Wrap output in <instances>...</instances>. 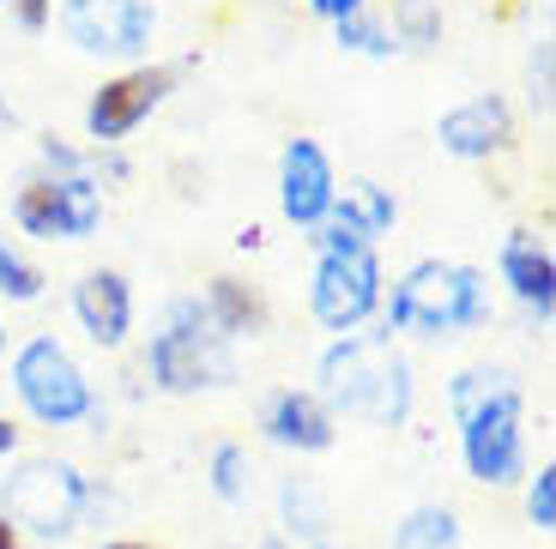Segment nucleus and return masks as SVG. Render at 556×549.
Masks as SVG:
<instances>
[{
  "instance_id": "1",
  "label": "nucleus",
  "mask_w": 556,
  "mask_h": 549,
  "mask_svg": "<svg viewBox=\"0 0 556 549\" xmlns=\"http://www.w3.org/2000/svg\"><path fill=\"white\" fill-rule=\"evenodd\" d=\"M315 381H320L315 398L327 411L363 417V423H381V429H400L417 398L412 362L393 350L388 332H345L339 344H327Z\"/></svg>"
},
{
  "instance_id": "2",
  "label": "nucleus",
  "mask_w": 556,
  "mask_h": 549,
  "mask_svg": "<svg viewBox=\"0 0 556 549\" xmlns=\"http://www.w3.org/2000/svg\"><path fill=\"white\" fill-rule=\"evenodd\" d=\"M490 320V284L478 266L459 260H417L388 296V332H417V339H454L466 327Z\"/></svg>"
},
{
  "instance_id": "3",
  "label": "nucleus",
  "mask_w": 556,
  "mask_h": 549,
  "mask_svg": "<svg viewBox=\"0 0 556 549\" xmlns=\"http://www.w3.org/2000/svg\"><path fill=\"white\" fill-rule=\"evenodd\" d=\"M146 362H152L157 386H164V393H176V398L237 381L230 339L212 327V315H206V303H200V296H176V303L164 308V327L152 332Z\"/></svg>"
},
{
  "instance_id": "4",
  "label": "nucleus",
  "mask_w": 556,
  "mask_h": 549,
  "mask_svg": "<svg viewBox=\"0 0 556 549\" xmlns=\"http://www.w3.org/2000/svg\"><path fill=\"white\" fill-rule=\"evenodd\" d=\"M520 417H527V398H520L515 381L490 386L472 411L459 417V454H466V471L490 489L527 477V441H520Z\"/></svg>"
},
{
  "instance_id": "5",
  "label": "nucleus",
  "mask_w": 556,
  "mask_h": 549,
  "mask_svg": "<svg viewBox=\"0 0 556 549\" xmlns=\"http://www.w3.org/2000/svg\"><path fill=\"white\" fill-rule=\"evenodd\" d=\"M13 393H18V405L49 429H67V423H85V417H91V381H85V369L67 357V344L49 339V332H37V339L13 357Z\"/></svg>"
},
{
  "instance_id": "6",
  "label": "nucleus",
  "mask_w": 556,
  "mask_h": 549,
  "mask_svg": "<svg viewBox=\"0 0 556 549\" xmlns=\"http://www.w3.org/2000/svg\"><path fill=\"white\" fill-rule=\"evenodd\" d=\"M85 513V477L61 459H25L0 489V520L7 525H30L37 537H73Z\"/></svg>"
},
{
  "instance_id": "7",
  "label": "nucleus",
  "mask_w": 556,
  "mask_h": 549,
  "mask_svg": "<svg viewBox=\"0 0 556 549\" xmlns=\"http://www.w3.org/2000/svg\"><path fill=\"white\" fill-rule=\"evenodd\" d=\"M61 37L91 61H139L157 37L152 0H55Z\"/></svg>"
},
{
  "instance_id": "8",
  "label": "nucleus",
  "mask_w": 556,
  "mask_h": 549,
  "mask_svg": "<svg viewBox=\"0 0 556 549\" xmlns=\"http://www.w3.org/2000/svg\"><path fill=\"white\" fill-rule=\"evenodd\" d=\"M13 224L37 242H85L103 224V188L91 176H37L18 188Z\"/></svg>"
},
{
  "instance_id": "9",
  "label": "nucleus",
  "mask_w": 556,
  "mask_h": 549,
  "mask_svg": "<svg viewBox=\"0 0 556 549\" xmlns=\"http://www.w3.org/2000/svg\"><path fill=\"white\" fill-rule=\"evenodd\" d=\"M308 308H315V320L327 332H357L363 320L381 308V260L376 254H333V260H315Z\"/></svg>"
},
{
  "instance_id": "10",
  "label": "nucleus",
  "mask_w": 556,
  "mask_h": 549,
  "mask_svg": "<svg viewBox=\"0 0 556 549\" xmlns=\"http://www.w3.org/2000/svg\"><path fill=\"white\" fill-rule=\"evenodd\" d=\"M169 91H176V73L169 67H127V73H115V79H103L98 91H91V103H85V133L98 139V152L103 145H122L146 115L164 110Z\"/></svg>"
},
{
  "instance_id": "11",
  "label": "nucleus",
  "mask_w": 556,
  "mask_h": 549,
  "mask_svg": "<svg viewBox=\"0 0 556 549\" xmlns=\"http://www.w3.org/2000/svg\"><path fill=\"white\" fill-rule=\"evenodd\" d=\"M339 200V176L333 157L320 152L315 139H285L278 152V212L296 224V230H315Z\"/></svg>"
},
{
  "instance_id": "12",
  "label": "nucleus",
  "mask_w": 556,
  "mask_h": 549,
  "mask_svg": "<svg viewBox=\"0 0 556 549\" xmlns=\"http://www.w3.org/2000/svg\"><path fill=\"white\" fill-rule=\"evenodd\" d=\"M435 145H442L447 157H459V164H484V157L515 145V110H508L496 91L466 97V103H454V110L435 122Z\"/></svg>"
},
{
  "instance_id": "13",
  "label": "nucleus",
  "mask_w": 556,
  "mask_h": 549,
  "mask_svg": "<svg viewBox=\"0 0 556 549\" xmlns=\"http://www.w3.org/2000/svg\"><path fill=\"white\" fill-rule=\"evenodd\" d=\"M73 315H79L85 339L115 350V344H127V332H134V284H127L122 272H110V266H98V272H85L79 284H73Z\"/></svg>"
},
{
  "instance_id": "14",
  "label": "nucleus",
  "mask_w": 556,
  "mask_h": 549,
  "mask_svg": "<svg viewBox=\"0 0 556 549\" xmlns=\"http://www.w3.org/2000/svg\"><path fill=\"white\" fill-rule=\"evenodd\" d=\"M261 429H266L273 447H291V454H327V447L339 441L333 411H327L315 393H296V386H285V393L266 398Z\"/></svg>"
},
{
  "instance_id": "15",
  "label": "nucleus",
  "mask_w": 556,
  "mask_h": 549,
  "mask_svg": "<svg viewBox=\"0 0 556 549\" xmlns=\"http://www.w3.org/2000/svg\"><path fill=\"white\" fill-rule=\"evenodd\" d=\"M496 272H502V284L515 290V303H527L539 320H551V308H556V260H551V247H544L539 235L532 230L502 235Z\"/></svg>"
},
{
  "instance_id": "16",
  "label": "nucleus",
  "mask_w": 556,
  "mask_h": 549,
  "mask_svg": "<svg viewBox=\"0 0 556 549\" xmlns=\"http://www.w3.org/2000/svg\"><path fill=\"white\" fill-rule=\"evenodd\" d=\"M333 212H339V218H345L369 247H376L381 235H388L393 224H400V200H393V193L381 188V181H351L345 200H333Z\"/></svg>"
},
{
  "instance_id": "17",
  "label": "nucleus",
  "mask_w": 556,
  "mask_h": 549,
  "mask_svg": "<svg viewBox=\"0 0 556 549\" xmlns=\"http://www.w3.org/2000/svg\"><path fill=\"white\" fill-rule=\"evenodd\" d=\"M206 315H212V327L224 332V339H237V332H261L266 327V303L254 296L242 278H212L206 284Z\"/></svg>"
},
{
  "instance_id": "18",
  "label": "nucleus",
  "mask_w": 556,
  "mask_h": 549,
  "mask_svg": "<svg viewBox=\"0 0 556 549\" xmlns=\"http://www.w3.org/2000/svg\"><path fill=\"white\" fill-rule=\"evenodd\" d=\"M393 549H459V520L447 508H412L393 532Z\"/></svg>"
},
{
  "instance_id": "19",
  "label": "nucleus",
  "mask_w": 556,
  "mask_h": 549,
  "mask_svg": "<svg viewBox=\"0 0 556 549\" xmlns=\"http://www.w3.org/2000/svg\"><path fill=\"white\" fill-rule=\"evenodd\" d=\"M388 30L405 49H435V42H442V7H435V0H393Z\"/></svg>"
},
{
  "instance_id": "20",
  "label": "nucleus",
  "mask_w": 556,
  "mask_h": 549,
  "mask_svg": "<svg viewBox=\"0 0 556 549\" xmlns=\"http://www.w3.org/2000/svg\"><path fill=\"white\" fill-rule=\"evenodd\" d=\"M278 508H285V525L303 537H327V501H320L315 477H285L278 489Z\"/></svg>"
},
{
  "instance_id": "21",
  "label": "nucleus",
  "mask_w": 556,
  "mask_h": 549,
  "mask_svg": "<svg viewBox=\"0 0 556 549\" xmlns=\"http://www.w3.org/2000/svg\"><path fill=\"white\" fill-rule=\"evenodd\" d=\"M333 37H339V49H345V55H369V61H388L393 49H400V42H393V30H388V18H376L369 7H363V13H351V18H339Z\"/></svg>"
},
{
  "instance_id": "22",
  "label": "nucleus",
  "mask_w": 556,
  "mask_h": 549,
  "mask_svg": "<svg viewBox=\"0 0 556 549\" xmlns=\"http://www.w3.org/2000/svg\"><path fill=\"white\" fill-rule=\"evenodd\" d=\"M0 296H7V303H37L42 296V272L7 242V230H0Z\"/></svg>"
},
{
  "instance_id": "23",
  "label": "nucleus",
  "mask_w": 556,
  "mask_h": 549,
  "mask_svg": "<svg viewBox=\"0 0 556 549\" xmlns=\"http://www.w3.org/2000/svg\"><path fill=\"white\" fill-rule=\"evenodd\" d=\"M212 495L218 501H242L249 495V454H242L237 441H224L218 454H212Z\"/></svg>"
},
{
  "instance_id": "24",
  "label": "nucleus",
  "mask_w": 556,
  "mask_h": 549,
  "mask_svg": "<svg viewBox=\"0 0 556 549\" xmlns=\"http://www.w3.org/2000/svg\"><path fill=\"white\" fill-rule=\"evenodd\" d=\"M502 381H508L502 369H466V374H454V386H447V405H454V417H466L478 398H484L490 386H502Z\"/></svg>"
},
{
  "instance_id": "25",
  "label": "nucleus",
  "mask_w": 556,
  "mask_h": 549,
  "mask_svg": "<svg viewBox=\"0 0 556 549\" xmlns=\"http://www.w3.org/2000/svg\"><path fill=\"white\" fill-rule=\"evenodd\" d=\"M527 520L539 525V532H556V465H539V477H532V489H527Z\"/></svg>"
},
{
  "instance_id": "26",
  "label": "nucleus",
  "mask_w": 556,
  "mask_h": 549,
  "mask_svg": "<svg viewBox=\"0 0 556 549\" xmlns=\"http://www.w3.org/2000/svg\"><path fill=\"white\" fill-rule=\"evenodd\" d=\"M527 85H532V110L539 115H551V42H539V49H532V73H527Z\"/></svg>"
},
{
  "instance_id": "27",
  "label": "nucleus",
  "mask_w": 556,
  "mask_h": 549,
  "mask_svg": "<svg viewBox=\"0 0 556 549\" xmlns=\"http://www.w3.org/2000/svg\"><path fill=\"white\" fill-rule=\"evenodd\" d=\"M18 18V30H49L55 25V0H7Z\"/></svg>"
},
{
  "instance_id": "28",
  "label": "nucleus",
  "mask_w": 556,
  "mask_h": 549,
  "mask_svg": "<svg viewBox=\"0 0 556 549\" xmlns=\"http://www.w3.org/2000/svg\"><path fill=\"white\" fill-rule=\"evenodd\" d=\"M303 7H308V13H315V18H327V25H339V18L363 13L369 0H303Z\"/></svg>"
},
{
  "instance_id": "29",
  "label": "nucleus",
  "mask_w": 556,
  "mask_h": 549,
  "mask_svg": "<svg viewBox=\"0 0 556 549\" xmlns=\"http://www.w3.org/2000/svg\"><path fill=\"white\" fill-rule=\"evenodd\" d=\"M13 447H18V423H7V417H0V459L13 454Z\"/></svg>"
},
{
  "instance_id": "30",
  "label": "nucleus",
  "mask_w": 556,
  "mask_h": 549,
  "mask_svg": "<svg viewBox=\"0 0 556 549\" xmlns=\"http://www.w3.org/2000/svg\"><path fill=\"white\" fill-rule=\"evenodd\" d=\"M0 549H25V544H18V525L0 520Z\"/></svg>"
},
{
  "instance_id": "31",
  "label": "nucleus",
  "mask_w": 556,
  "mask_h": 549,
  "mask_svg": "<svg viewBox=\"0 0 556 549\" xmlns=\"http://www.w3.org/2000/svg\"><path fill=\"white\" fill-rule=\"evenodd\" d=\"M18 115H13V103H7V91H0V127H13Z\"/></svg>"
},
{
  "instance_id": "32",
  "label": "nucleus",
  "mask_w": 556,
  "mask_h": 549,
  "mask_svg": "<svg viewBox=\"0 0 556 549\" xmlns=\"http://www.w3.org/2000/svg\"><path fill=\"white\" fill-rule=\"evenodd\" d=\"M261 549H285V544H278V537H266V544H261Z\"/></svg>"
},
{
  "instance_id": "33",
  "label": "nucleus",
  "mask_w": 556,
  "mask_h": 549,
  "mask_svg": "<svg viewBox=\"0 0 556 549\" xmlns=\"http://www.w3.org/2000/svg\"><path fill=\"white\" fill-rule=\"evenodd\" d=\"M0 350H7V320H0Z\"/></svg>"
},
{
  "instance_id": "34",
  "label": "nucleus",
  "mask_w": 556,
  "mask_h": 549,
  "mask_svg": "<svg viewBox=\"0 0 556 549\" xmlns=\"http://www.w3.org/2000/svg\"><path fill=\"white\" fill-rule=\"evenodd\" d=\"M103 549H139V544H103Z\"/></svg>"
},
{
  "instance_id": "35",
  "label": "nucleus",
  "mask_w": 556,
  "mask_h": 549,
  "mask_svg": "<svg viewBox=\"0 0 556 549\" xmlns=\"http://www.w3.org/2000/svg\"><path fill=\"white\" fill-rule=\"evenodd\" d=\"M0 7H7V0H0Z\"/></svg>"
}]
</instances>
